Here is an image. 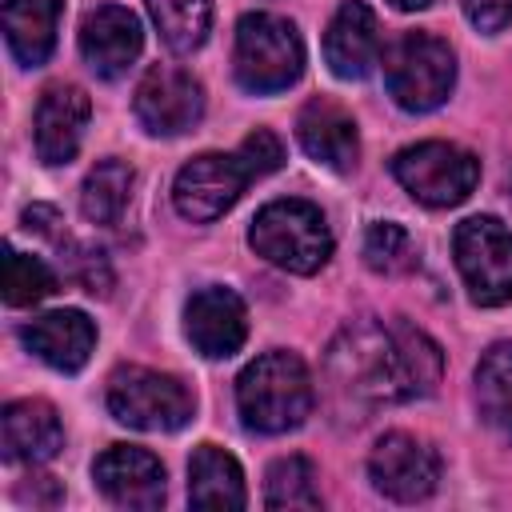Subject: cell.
<instances>
[{
	"mask_svg": "<svg viewBox=\"0 0 512 512\" xmlns=\"http://www.w3.org/2000/svg\"><path fill=\"white\" fill-rule=\"evenodd\" d=\"M336 388L364 404H404L428 396L444 376L440 344L408 320H360L328 348Z\"/></svg>",
	"mask_w": 512,
	"mask_h": 512,
	"instance_id": "6da1fadb",
	"label": "cell"
},
{
	"mask_svg": "<svg viewBox=\"0 0 512 512\" xmlns=\"http://www.w3.org/2000/svg\"><path fill=\"white\" fill-rule=\"evenodd\" d=\"M280 160H284L280 140L268 128H256L252 136L240 140L236 152H200V156H192L176 172L172 204L184 220L208 224V220L224 216L252 180L276 172Z\"/></svg>",
	"mask_w": 512,
	"mask_h": 512,
	"instance_id": "7a4b0ae2",
	"label": "cell"
},
{
	"mask_svg": "<svg viewBox=\"0 0 512 512\" xmlns=\"http://www.w3.org/2000/svg\"><path fill=\"white\" fill-rule=\"evenodd\" d=\"M312 376L296 352H264L236 380V408L244 428L280 436L308 420L312 412Z\"/></svg>",
	"mask_w": 512,
	"mask_h": 512,
	"instance_id": "3957f363",
	"label": "cell"
},
{
	"mask_svg": "<svg viewBox=\"0 0 512 512\" xmlns=\"http://www.w3.org/2000/svg\"><path fill=\"white\" fill-rule=\"evenodd\" d=\"M248 244L268 264L296 272V276H312L332 256V232H328L324 212L296 196L264 204L248 228Z\"/></svg>",
	"mask_w": 512,
	"mask_h": 512,
	"instance_id": "277c9868",
	"label": "cell"
},
{
	"mask_svg": "<svg viewBox=\"0 0 512 512\" xmlns=\"http://www.w3.org/2000/svg\"><path fill=\"white\" fill-rule=\"evenodd\" d=\"M384 84L404 112H432L456 84V56L432 32H400L384 48Z\"/></svg>",
	"mask_w": 512,
	"mask_h": 512,
	"instance_id": "5b68a950",
	"label": "cell"
},
{
	"mask_svg": "<svg viewBox=\"0 0 512 512\" xmlns=\"http://www.w3.org/2000/svg\"><path fill=\"white\" fill-rule=\"evenodd\" d=\"M304 72V44L292 20L272 12H248L236 24V80L240 88L268 96L284 92Z\"/></svg>",
	"mask_w": 512,
	"mask_h": 512,
	"instance_id": "8992f818",
	"label": "cell"
},
{
	"mask_svg": "<svg viewBox=\"0 0 512 512\" xmlns=\"http://www.w3.org/2000/svg\"><path fill=\"white\" fill-rule=\"evenodd\" d=\"M192 392L156 368H116L108 380V412L140 432H176L192 420Z\"/></svg>",
	"mask_w": 512,
	"mask_h": 512,
	"instance_id": "52a82bcc",
	"label": "cell"
},
{
	"mask_svg": "<svg viewBox=\"0 0 512 512\" xmlns=\"http://www.w3.org/2000/svg\"><path fill=\"white\" fill-rule=\"evenodd\" d=\"M392 176L404 184V192L428 208H452L472 196L480 180V160L448 140H424L412 148H400L392 156Z\"/></svg>",
	"mask_w": 512,
	"mask_h": 512,
	"instance_id": "ba28073f",
	"label": "cell"
},
{
	"mask_svg": "<svg viewBox=\"0 0 512 512\" xmlns=\"http://www.w3.org/2000/svg\"><path fill=\"white\" fill-rule=\"evenodd\" d=\"M456 268L476 304L496 308L512 300V232L496 216H468L452 232Z\"/></svg>",
	"mask_w": 512,
	"mask_h": 512,
	"instance_id": "9c48e42d",
	"label": "cell"
},
{
	"mask_svg": "<svg viewBox=\"0 0 512 512\" xmlns=\"http://www.w3.org/2000/svg\"><path fill=\"white\" fill-rule=\"evenodd\" d=\"M132 112L152 136H180L200 124L204 88L192 72H184L176 64H152L144 72V80L136 84Z\"/></svg>",
	"mask_w": 512,
	"mask_h": 512,
	"instance_id": "30bf717a",
	"label": "cell"
},
{
	"mask_svg": "<svg viewBox=\"0 0 512 512\" xmlns=\"http://www.w3.org/2000/svg\"><path fill=\"white\" fill-rule=\"evenodd\" d=\"M368 472H372V484L384 496H392L400 504H416V500L436 492L440 456L408 432H388V436L376 440V448L368 456Z\"/></svg>",
	"mask_w": 512,
	"mask_h": 512,
	"instance_id": "8fae6325",
	"label": "cell"
},
{
	"mask_svg": "<svg viewBox=\"0 0 512 512\" xmlns=\"http://www.w3.org/2000/svg\"><path fill=\"white\" fill-rule=\"evenodd\" d=\"M92 480L120 508L152 512L164 504V464L148 448H136V444L104 448L92 464Z\"/></svg>",
	"mask_w": 512,
	"mask_h": 512,
	"instance_id": "7c38bea8",
	"label": "cell"
},
{
	"mask_svg": "<svg viewBox=\"0 0 512 512\" xmlns=\"http://www.w3.org/2000/svg\"><path fill=\"white\" fill-rule=\"evenodd\" d=\"M184 332H188V340L200 356L228 360L232 352H240V344L248 336L244 300L232 288H220V284L196 288L184 304Z\"/></svg>",
	"mask_w": 512,
	"mask_h": 512,
	"instance_id": "4fadbf2b",
	"label": "cell"
},
{
	"mask_svg": "<svg viewBox=\"0 0 512 512\" xmlns=\"http://www.w3.org/2000/svg\"><path fill=\"white\" fill-rule=\"evenodd\" d=\"M144 48V32L132 8L124 4H100L84 16L80 24V56L88 60V68L104 80L124 76L136 56Z\"/></svg>",
	"mask_w": 512,
	"mask_h": 512,
	"instance_id": "5bb4252c",
	"label": "cell"
},
{
	"mask_svg": "<svg viewBox=\"0 0 512 512\" xmlns=\"http://www.w3.org/2000/svg\"><path fill=\"white\" fill-rule=\"evenodd\" d=\"M88 116H92V104H88L84 88H76V84L44 88V96L36 104V120H32L36 156L44 164H68L84 140Z\"/></svg>",
	"mask_w": 512,
	"mask_h": 512,
	"instance_id": "9a60e30c",
	"label": "cell"
},
{
	"mask_svg": "<svg viewBox=\"0 0 512 512\" xmlns=\"http://www.w3.org/2000/svg\"><path fill=\"white\" fill-rule=\"evenodd\" d=\"M324 60L340 80H364L380 60V24L364 0H344L324 32Z\"/></svg>",
	"mask_w": 512,
	"mask_h": 512,
	"instance_id": "2e32d148",
	"label": "cell"
},
{
	"mask_svg": "<svg viewBox=\"0 0 512 512\" xmlns=\"http://www.w3.org/2000/svg\"><path fill=\"white\" fill-rule=\"evenodd\" d=\"M296 140H300V148L316 164H324L332 172H348L356 164V156H360L356 120L336 100H324V96H316V100H308L300 108V116H296Z\"/></svg>",
	"mask_w": 512,
	"mask_h": 512,
	"instance_id": "e0dca14e",
	"label": "cell"
},
{
	"mask_svg": "<svg viewBox=\"0 0 512 512\" xmlns=\"http://www.w3.org/2000/svg\"><path fill=\"white\" fill-rule=\"evenodd\" d=\"M28 352H36L56 372H80L96 348V324L76 308H56L20 328Z\"/></svg>",
	"mask_w": 512,
	"mask_h": 512,
	"instance_id": "ac0fdd59",
	"label": "cell"
},
{
	"mask_svg": "<svg viewBox=\"0 0 512 512\" xmlns=\"http://www.w3.org/2000/svg\"><path fill=\"white\" fill-rule=\"evenodd\" d=\"M4 460L12 464H44L64 448L60 416L48 400H12L0 416Z\"/></svg>",
	"mask_w": 512,
	"mask_h": 512,
	"instance_id": "d6986e66",
	"label": "cell"
},
{
	"mask_svg": "<svg viewBox=\"0 0 512 512\" xmlns=\"http://www.w3.org/2000/svg\"><path fill=\"white\" fill-rule=\"evenodd\" d=\"M60 12L64 0H4V40L24 68H36L52 56Z\"/></svg>",
	"mask_w": 512,
	"mask_h": 512,
	"instance_id": "ffe728a7",
	"label": "cell"
},
{
	"mask_svg": "<svg viewBox=\"0 0 512 512\" xmlns=\"http://www.w3.org/2000/svg\"><path fill=\"white\" fill-rule=\"evenodd\" d=\"M244 472L240 464L216 448L200 444L188 460V504L192 508H244Z\"/></svg>",
	"mask_w": 512,
	"mask_h": 512,
	"instance_id": "44dd1931",
	"label": "cell"
},
{
	"mask_svg": "<svg viewBox=\"0 0 512 512\" xmlns=\"http://www.w3.org/2000/svg\"><path fill=\"white\" fill-rule=\"evenodd\" d=\"M476 404L492 432L512 440V340L492 344L476 364Z\"/></svg>",
	"mask_w": 512,
	"mask_h": 512,
	"instance_id": "7402d4cb",
	"label": "cell"
},
{
	"mask_svg": "<svg viewBox=\"0 0 512 512\" xmlns=\"http://www.w3.org/2000/svg\"><path fill=\"white\" fill-rule=\"evenodd\" d=\"M136 172L124 160H100L80 188V212L88 224H116L132 200Z\"/></svg>",
	"mask_w": 512,
	"mask_h": 512,
	"instance_id": "603a6c76",
	"label": "cell"
},
{
	"mask_svg": "<svg viewBox=\"0 0 512 512\" xmlns=\"http://www.w3.org/2000/svg\"><path fill=\"white\" fill-rule=\"evenodd\" d=\"M152 12V24L160 28V40L188 56L208 40L212 28V0H144Z\"/></svg>",
	"mask_w": 512,
	"mask_h": 512,
	"instance_id": "cb8c5ba5",
	"label": "cell"
},
{
	"mask_svg": "<svg viewBox=\"0 0 512 512\" xmlns=\"http://www.w3.org/2000/svg\"><path fill=\"white\" fill-rule=\"evenodd\" d=\"M264 504L268 508H320L316 464L308 456H280L264 476Z\"/></svg>",
	"mask_w": 512,
	"mask_h": 512,
	"instance_id": "d4e9b609",
	"label": "cell"
},
{
	"mask_svg": "<svg viewBox=\"0 0 512 512\" xmlns=\"http://www.w3.org/2000/svg\"><path fill=\"white\" fill-rule=\"evenodd\" d=\"M52 292H56V276H52V268H48L40 256L16 252V248L4 252V300H8L12 308L40 304V300L52 296Z\"/></svg>",
	"mask_w": 512,
	"mask_h": 512,
	"instance_id": "484cf974",
	"label": "cell"
},
{
	"mask_svg": "<svg viewBox=\"0 0 512 512\" xmlns=\"http://www.w3.org/2000/svg\"><path fill=\"white\" fill-rule=\"evenodd\" d=\"M364 264L372 272H384V276L388 272H404L412 264V240H408V232L400 224H392V220L368 224V232H364Z\"/></svg>",
	"mask_w": 512,
	"mask_h": 512,
	"instance_id": "4316f807",
	"label": "cell"
},
{
	"mask_svg": "<svg viewBox=\"0 0 512 512\" xmlns=\"http://www.w3.org/2000/svg\"><path fill=\"white\" fill-rule=\"evenodd\" d=\"M464 16L480 32H500L512 24V0H464Z\"/></svg>",
	"mask_w": 512,
	"mask_h": 512,
	"instance_id": "83f0119b",
	"label": "cell"
},
{
	"mask_svg": "<svg viewBox=\"0 0 512 512\" xmlns=\"http://www.w3.org/2000/svg\"><path fill=\"white\" fill-rule=\"evenodd\" d=\"M388 4H396L400 12H416V8H428L432 0H388Z\"/></svg>",
	"mask_w": 512,
	"mask_h": 512,
	"instance_id": "f1b7e54d",
	"label": "cell"
}]
</instances>
